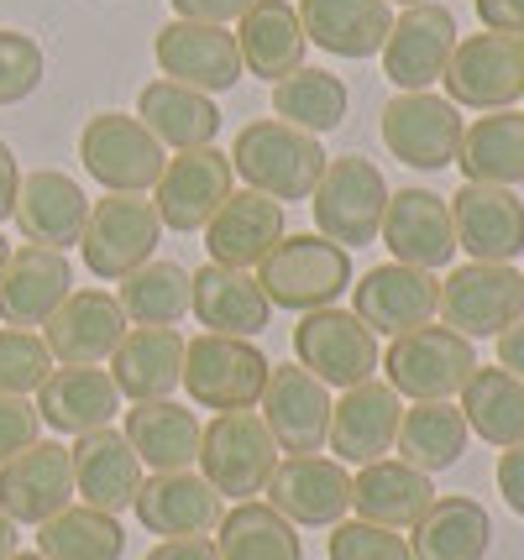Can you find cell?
<instances>
[{
  "label": "cell",
  "instance_id": "681fc988",
  "mask_svg": "<svg viewBox=\"0 0 524 560\" xmlns=\"http://www.w3.org/2000/svg\"><path fill=\"white\" fill-rule=\"evenodd\" d=\"M168 5H174L178 22H210V26H225V22H242L252 0H168Z\"/></svg>",
  "mask_w": 524,
  "mask_h": 560
},
{
  "label": "cell",
  "instance_id": "ac0fdd59",
  "mask_svg": "<svg viewBox=\"0 0 524 560\" xmlns=\"http://www.w3.org/2000/svg\"><path fill=\"white\" fill-rule=\"evenodd\" d=\"M268 509H278L294 529H330L351 513V471L336 456H289L268 482Z\"/></svg>",
  "mask_w": 524,
  "mask_h": 560
},
{
  "label": "cell",
  "instance_id": "ba28073f",
  "mask_svg": "<svg viewBox=\"0 0 524 560\" xmlns=\"http://www.w3.org/2000/svg\"><path fill=\"white\" fill-rule=\"evenodd\" d=\"M79 163L110 195H148L168 158H163V142L137 116L101 110L79 131Z\"/></svg>",
  "mask_w": 524,
  "mask_h": 560
},
{
  "label": "cell",
  "instance_id": "4dcf8cb0",
  "mask_svg": "<svg viewBox=\"0 0 524 560\" xmlns=\"http://www.w3.org/2000/svg\"><path fill=\"white\" fill-rule=\"evenodd\" d=\"M441 492L424 477L420 466L409 462H368L357 477H351V509L368 524H383V529H415L424 518V509L435 503Z\"/></svg>",
  "mask_w": 524,
  "mask_h": 560
},
{
  "label": "cell",
  "instance_id": "d6986e66",
  "mask_svg": "<svg viewBox=\"0 0 524 560\" xmlns=\"http://www.w3.org/2000/svg\"><path fill=\"white\" fill-rule=\"evenodd\" d=\"M451 205L456 246L473 262H514L524 252V199L499 184H462Z\"/></svg>",
  "mask_w": 524,
  "mask_h": 560
},
{
  "label": "cell",
  "instance_id": "e0dca14e",
  "mask_svg": "<svg viewBox=\"0 0 524 560\" xmlns=\"http://www.w3.org/2000/svg\"><path fill=\"white\" fill-rule=\"evenodd\" d=\"M435 310H441L435 272L404 268V262H383V268L362 272V283L351 289V315L373 336H409V330L430 325Z\"/></svg>",
  "mask_w": 524,
  "mask_h": 560
},
{
  "label": "cell",
  "instance_id": "7bdbcfd3",
  "mask_svg": "<svg viewBox=\"0 0 524 560\" xmlns=\"http://www.w3.org/2000/svg\"><path fill=\"white\" fill-rule=\"evenodd\" d=\"M126 535L116 524V513L69 503L63 513H53L48 524H37V556L48 560H121Z\"/></svg>",
  "mask_w": 524,
  "mask_h": 560
},
{
  "label": "cell",
  "instance_id": "bcb514c9",
  "mask_svg": "<svg viewBox=\"0 0 524 560\" xmlns=\"http://www.w3.org/2000/svg\"><path fill=\"white\" fill-rule=\"evenodd\" d=\"M330 560H415V550L399 529H383L368 518H341V524H330Z\"/></svg>",
  "mask_w": 524,
  "mask_h": 560
},
{
  "label": "cell",
  "instance_id": "816d5d0a",
  "mask_svg": "<svg viewBox=\"0 0 524 560\" xmlns=\"http://www.w3.org/2000/svg\"><path fill=\"white\" fill-rule=\"evenodd\" d=\"M499 492H503V503L524 518V445H509L499 456Z\"/></svg>",
  "mask_w": 524,
  "mask_h": 560
},
{
  "label": "cell",
  "instance_id": "6da1fadb",
  "mask_svg": "<svg viewBox=\"0 0 524 560\" xmlns=\"http://www.w3.org/2000/svg\"><path fill=\"white\" fill-rule=\"evenodd\" d=\"M325 147L289 121H252L242 126V137L231 147V168L247 178V189L268 199H310L325 173Z\"/></svg>",
  "mask_w": 524,
  "mask_h": 560
},
{
  "label": "cell",
  "instance_id": "c3c4849f",
  "mask_svg": "<svg viewBox=\"0 0 524 560\" xmlns=\"http://www.w3.org/2000/svg\"><path fill=\"white\" fill-rule=\"evenodd\" d=\"M37 435H43L37 404H26V398H5V393H0V466L11 462V456H22L26 445H37Z\"/></svg>",
  "mask_w": 524,
  "mask_h": 560
},
{
  "label": "cell",
  "instance_id": "7a4b0ae2",
  "mask_svg": "<svg viewBox=\"0 0 524 560\" xmlns=\"http://www.w3.org/2000/svg\"><path fill=\"white\" fill-rule=\"evenodd\" d=\"M257 289L268 293V304L294 310V315L325 310L351 289V252L325 242L321 231L315 236H283L257 262Z\"/></svg>",
  "mask_w": 524,
  "mask_h": 560
},
{
  "label": "cell",
  "instance_id": "91938a15",
  "mask_svg": "<svg viewBox=\"0 0 524 560\" xmlns=\"http://www.w3.org/2000/svg\"><path fill=\"white\" fill-rule=\"evenodd\" d=\"M11 560H48V556H11Z\"/></svg>",
  "mask_w": 524,
  "mask_h": 560
},
{
  "label": "cell",
  "instance_id": "8fae6325",
  "mask_svg": "<svg viewBox=\"0 0 524 560\" xmlns=\"http://www.w3.org/2000/svg\"><path fill=\"white\" fill-rule=\"evenodd\" d=\"M383 147L409 163V168L420 173H441L456 163V152H462V110L451 105L446 95H430V90H409V95H394L383 105Z\"/></svg>",
  "mask_w": 524,
  "mask_h": 560
},
{
  "label": "cell",
  "instance_id": "f5cc1de1",
  "mask_svg": "<svg viewBox=\"0 0 524 560\" xmlns=\"http://www.w3.org/2000/svg\"><path fill=\"white\" fill-rule=\"evenodd\" d=\"M148 560H221V556H216V545L205 535H195V539H163Z\"/></svg>",
  "mask_w": 524,
  "mask_h": 560
},
{
  "label": "cell",
  "instance_id": "f546056e",
  "mask_svg": "<svg viewBox=\"0 0 524 560\" xmlns=\"http://www.w3.org/2000/svg\"><path fill=\"white\" fill-rule=\"evenodd\" d=\"M110 383L131 404L174 398V388L184 383V341L174 325H137L110 351Z\"/></svg>",
  "mask_w": 524,
  "mask_h": 560
},
{
  "label": "cell",
  "instance_id": "8992f818",
  "mask_svg": "<svg viewBox=\"0 0 524 560\" xmlns=\"http://www.w3.org/2000/svg\"><path fill=\"white\" fill-rule=\"evenodd\" d=\"M273 362L242 336H216L205 330L195 341H184V393L200 409H257V398L268 388Z\"/></svg>",
  "mask_w": 524,
  "mask_h": 560
},
{
  "label": "cell",
  "instance_id": "484cf974",
  "mask_svg": "<svg viewBox=\"0 0 524 560\" xmlns=\"http://www.w3.org/2000/svg\"><path fill=\"white\" fill-rule=\"evenodd\" d=\"M278 242H283V205L257 189H231L205 225L210 262H221V268H257Z\"/></svg>",
  "mask_w": 524,
  "mask_h": 560
},
{
  "label": "cell",
  "instance_id": "603a6c76",
  "mask_svg": "<svg viewBox=\"0 0 524 560\" xmlns=\"http://www.w3.org/2000/svg\"><path fill=\"white\" fill-rule=\"evenodd\" d=\"M53 362L63 366H101L110 362V351L126 341V310L116 293L79 289L58 304V315L43 325Z\"/></svg>",
  "mask_w": 524,
  "mask_h": 560
},
{
  "label": "cell",
  "instance_id": "b9f144b4",
  "mask_svg": "<svg viewBox=\"0 0 524 560\" xmlns=\"http://www.w3.org/2000/svg\"><path fill=\"white\" fill-rule=\"evenodd\" d=\"M347 105H351L347 84L325 69H294L273 84V116L310 131V137L336 131V126L347 121Z\"/></svg>",
  "mask_w": 524,
  "mask_h": 560
},
{
  "label": "cell",
  "instance_id": "4316f807",
  "mask_svg": "<svg viewBox=\"0 0 524 560\" xmlns=\"http://www.w3.org/2000/svg\"><path fill=\"white\" fill-rule=\"evenodd\" d=\"M11 220H16V231H22L32 246L63 252V246H79V236H84L90 199H84V189H79L69 173L43 168V173H26L22 178Z\"/></svg>",
  "mask_w": 524,
  "mask_h": 560
},
{
  "label": "cell",
  "instance_id": "83f0119b",
  "mask_svg": "<svg viewBox=\"0 0 524 560\" xmlns=\"http://www.w3.org/2000/svg\"><path fill=\"white\" fill-rule=\"evenodd\" d=\"M121 415V393L101 366H53L37 388V419L58 435H90Z\"/></svg>",
  "mask_w": 524,
  "mask_h": 560
},
{
  "label": "cell",
  "instance_id": "d4e9b609",
  "mask_svg": "<svg viewBox=\"0 0 524 560\" xmlns=\"http://www.w3.org/2000/svg\"><path fill=\"white\" fill-rule=\"evenodd\" d=\"M383 246L394 252V262L404 268H446L456 257V231H451V205L430 189H399L388 195V210H383Z\"/></svg>",
  "mask_w": 524,
  "mask_h": 560
},
{
  "label": "cell",
  "instance_id": "f907efd6",
  "mask_svg": "<svg viewBox=\"0 0 524 560\" xmlns=\"http://www.w3.org/2000/svg\"><path fill=\"white\" fill-rule=\"evenodd\" d=\"M482 32H514L524 37V0H477Z\"/></svg>",
  "mask_w": 524,
  "mask_h": 560
},
{
  "label": "cell",
  "instance_id": "5b68a950",
  "mask_svg": "<svg viewBox=\"0 0 524 560\" xmlns=\"http://www.w3.org/2000/svg\"><path fill=\"white\" fill-rule=\"evenodd\" d=\"M446 100L456 110H514L524 100V37L514 32H473L451 52Z\"/></svg>",
  "mask_w": 524,
  "mask_h": 560
},
{
  "label": "cell",
  "instance_id": "7dc6e473",
  "mask_svg": "<svg viewBox=\"0 0 524 560\" xmlns=\"http://www.w3.org/2000/svg\"><path fill=\"white\" fill-rule=\"evenodd\" d=\"M43 84V48L26 32L0 26V105H16Z\"/></svg>",
  "mask_w": 524,
  "mask_h": 560
},
{
  "label": "cell",
  "instance_id": "9a60e30c",
  "mask_svg": "<svg viewBox=\"0 0 524 560\" xmlns=\"http://www.w3.org/2000/svg\"><path fill=\"white\" fill-rule=\"evenodd\" d=\"M152 58H158V69L168 73V79L200 90V95H225L247 73L242 69V48H236V32L210 26V22H178V16L158 32Z\"/></svg>",
  "mask_w": 524,
  "mask_h": 560
},
{
  "label": "cell",
  "instance_id": "ab89813d",
  "mask_svg": "<svg viewBox=\"0 0 524 560\" xmlns=\"http://www.w3.org/2000/svg\"><path fill=\"white\" fill-rule=\"evenodd\" d=\"M462 404V419H467V430L482 435L488 445H524V383L514 372H503V366H477L473 377H467V388L456 393Z\"/></svg>",
  "mask_w": 524,
  "mask_h": 560
},
{
  "label": "cell",
  "instance_id": "277c9868",
  "mask_svg": "<svg viewBox=\"0 0 524 560\" xmlns=\"http://www.w3.org/2000/svg\"><path fill=\"white\" fill-rule=\"evenodd\" d=\"M377 366H383V383L399 398L430 404V398H456L467 388V377L477 372V351L451 325H420L409 336H394Z\"/></svg>",
  "mask_w": 524,
  "mask_h": 560
},
{
  "label": "cell",
  "instance_id": "f1b7e54d",
  "mask_svg": "<svg viewBox=\"0 0 524 560\" xmlns=\"http://www.w3.org/2000/svg\"><path fill=\"white\" fill-rule=\"evenodd\" d=\"M69 456H74V498H84V509H131V498L142 488V462H137L131 440L105 424V430L79 435V445H69Z\"/></svg>",
  "mask_w": 524,
  "mask_h": 560
},
{
  "label": "cell",
  "instance_id": "6f0895ef",
  "mask_svg": "<svg viewBox=\"0 0 524 560\" xmlns=\"http://www.w3.org/2000/svg\"><path fill=\"white\" fill-rule=\"evenodd\" d=\"M5 257H11V246H5V236H0V272H5Z\"/></svg>",
  "mask_w": 524,
  "mask_h": 560
},
{
  "label": "cell",
  "instance_id": "8d00e7d4",
  "mask_svg": "<svg viewBox=\"0 0 524 560\" xmlns=\"http://www.w3.org/2000/svg\"><path fill=\"white\" fill-rule=\"evenodd\" d=\"M456 168L467 173V184H499L514 189L524 184V110H488L462 131Z\"/></svg>",
  "mask_w": 524,
  "mask_h": 560
},
{
  "label": "cell",
  "instance_id": "7402d4cb",
  "mask_svg": "<svg viewBox=\"0 0 524 560\" xmlns=\"http://www.w3.org/2000/svg\"><path fill=\"white\" fill-rule=\"evenodd\" d=\"M137 524L148 535L163 539H195V535H216L221 524V492L205 482L200 471H152L142 477V488L131 498Z\"/></svg>",
  "mask_w": 524,
  "mask_h": 560
},
{
  "label": "cell",
  "instance_id": "f6af8a7d",
  "mask_svg": "<svg viewBox=\"0 0 524 560\" xmlns=\"http://www.w3.org/2000/svg\"><path fill=\"white\" fill-rule=\"evenodd\" d=\"M48 372H53V351L37 330H16V325L0 330V393L5 398L37 393L48 383Z\"/></svg>",
  "mask_w": 524,
  "mask_h": 560
},
{
  "label": "cell",
  "instance_id": "cb8c5ba5",
  "mask_svg": "<svg viewBox=\"0 0 524 560\" xmlns=\"http://www.w3.org/2000/svg\"><path fill=\"white\" fill-rule=\"evenodd\" d=\"M74 293V268L63 252L53 246H16L5 257L0 272V319L16 325V330H37L58 315V304Z\"/></svg>",
  "mask_w": 524,
  "mask_h": 560
},
{
  "label": "cell",
  "instance_id": "e575fe53",
  "mask_svg": "<svg viewBox=\"0 0 524 560\" xmlns=\"http://www.w3.org/2000/svg\"><path fill=\"white\" fill-rule=\"evenodd\" d=\"M126 440L137 451V462L152 471H184L200 462V435L205 424L195 409H178L174 398H152V404H131L126 409Z\"/></svg>",
  "mask_w": 524,
  "mask_h": 560
},
{
  "label": "cell",
  "instance_id": "db71d44e",
  "mask_svg": "<svg viewBox=\"0 0 524 560\" xmlns=\"http://www.w3.org/2000/svg\"><path fill=\"white\" fill-rule=\"evenodd\" d=\"M493 341H499V366L503 372H514V377L524 383V319H514V325H509L503 336H493Z\"/></svg>",
  "mask_w": 524,
  "mask_h": 560
},
{
  "label": "cell",
  "instance_id": "5bb4252c",
  "mask_svg": "<svg viewBox=\"0 0 524 560\" xmlns=\"http://www.w3.org/2000/svg\"><path fill=\"white\" fill-rule=\"evenodd\" d=\"M456 16L446 5L424 0V5H409L404 16H394V32L383 43V79L409 95V90H430L441 84L451 52H456Z\"/></svg>",
  "mask_w": 524,
  "mask_h": 560
},
{
  "label": "cell",
  "instance_id": "d590c367",
  "mask_svg": "<svg viewBox=\"0 0 524 560\" xmlns=\"http://www.w3.org/2000/svg\"><path fill=\"white\" fill-rule=\"evenodd\" d=\"M137 121L148 126L163 147L189 152V147L216 142L221 110H216V95H200V90H189L178 79H152L148 90L137 95Z\"/></svg>",
  "mask_w": 524,
  "mask_h": 560
},
{
  "label": "cell",
  "instance_id": "d6a6232c",
  "mask_svg": "<svg viewBox=\"0 0 524 560\" xmlns=\"http://www.w3.org/2000/svg\"><path fill=\"white\" fill-rule=\"evenodd\" d=\"M189 310L200 315L205 330H216V336H263L268 330V319H273V304H268V293L257 289V278L247 268H221V262H210V268L195 272V299H189Z\"/></svg>",
  "mask_w": 524,
  "mask_h": 560
},
{
  "label": "cell",
  "instance_id": "1f68e13d",
  "mask_svg": "<svg viewBox=\"0 0 524 560\" xmlns=\"http://www.w3.org/2000/svg\"><path fill=\"white\" fill-rule=\"evenodd\" d=\"M304 37L336 58H373L394 32L388 0H300Z\"/></svg>",
  "mask_w": 524,
  "mask_h": 560
},
{
  "label": "cell",
  "instance_id": "44dd1931",
  "mask_svg": "<svg viewBox=\"0 0 524 560\" xmlns=\"http://www.w3.org/2000/svg\"><path fill=\"white\" fill-rule=\"evenodd\" d=\"M399 419H404V398L388 383H357L341 393V404H330V435L325 445L336 451L341 466H368L383 462L399 440Z\"/></svg>",
  "mask_w": 524,
  "mask_h": 560
},
{
  "label": "cell",
  "instance_id": "9c48e42d",
  "mask_svg": "<svg viewBox=\"0 0 524 560\" xmlns=\"http://www.w3.org/2000/svg\"><path fill=\"white\" fill-rule=\"evenodd\" d=\"M294 362H300L304 372H315L325 388L347 393L373 377L377 362H383V351H377V336L351 315V310L325 304V310H310V315L294 325Z\"/></svg>",
  "mask_w": 524,
  "mask_h": 560
},
{
  "label": "cell",
  "instance_id": "30bf717a",
  "mask_svg": "<svg viewBox=\"0 0 524 560\" xmlns=\"http://www.w3.org/2000/svg\"><path fill=\"white\" fill-rule=\"evenodd\" d=\"M158 236H163V220H158V210H152V199L110 195V199H101V205H90L79 252H84V262H90L95 278L121 283L126 272H137L142 262H152Z\"/></svg>",
  "mask_w": 524,
  "mask_h": 560
},
{
  "label": "cell",
  "instance_id": "11a10c76",
  "mask_svg": "<svg viewBox=\"0 0 524 560\" xmlns=\"http://www.w3.org/2000/svg\"><path fill=\"white\" fill-rule=\"evenodd\" d=\"M16 189H22V173H16V152L0 142V220L16 210Z\"/></svg>",
  "mask_w": 524,
  "mask_h": 560
},
{
  "label": "cell",
  "instance_id": "9f6ffc18",
  "mask_svg": "<svg viewBox=\"0 0 524 560\" xmlns=\"http://www.w3.org/2000/svg\"><path fill=\"white\" fill-rule=\"evenodd\" d=\"M11 556H16V524L0 513V560H11Z\"/></svg>",
  "mask_w": 524,
  "mask_h": 560
},
{
  "label": "cell",
  "instance_id": "7c38bea8",
  "mask_svg": "<svg viewBox=\"0 0 524 560\" xmlns=\"http://www.w3.org/2000/svg\"><path fill=\"white\" fill-rule=\"evenodd\" d=\"M435 315L467 341L503 336L514 319H524V272H514V262H467L441 283Z\"/></svg>",
  "mask_w": 524,
  "mask_h": 560
},
{
  "label": "cell",
  "instance_id": "2e32d148",
  "mask_svg": "<svg viewBox=\"0 0 524 560\" xmlns=\"http://www.w3.org/2000/svg\"><path fill=\"white\" fill-rule=\"evenodd\" d=\"M74 503V456L58 440H37L0 466V513L11 524H48Z\"/></svg>",
  "mask_w": 524,
  "mask_h": 560
},
{
  "label": "cell",
  "instance_id": "836d02e7",
  "mask_svg": "<svg viewBox=\"0 0 524 560\" xmlns=\"http://www.w3.org/2000/svg\"><path fill=\"white\" fill-rule=\"evenodd\" d=\"M236 48H242V69L257 73V79H283V73L304 69V52H310V37H304L300 5L289 0H252L247 16L236 22Z\"/></svg>",
  "mask_w": 524,
  "mask_h": 560
},
{
  "label": "cell",
  "instance_id": "ee69618b",
  "mask_svg": "<svg viewBox=\"0 0 524 560\" xmlns=\"http://www.w3.org/2000/svg\"><path fill=\"white\" fill-rule=\"evenodd\" d=\"M121 310L131 325H178L195 299V272L178 262H142L121 278Z\"/></svg>",
  "mask_w": 524,
  "mask_h": 560
},
{
  "label": "cell",
  "instance_id": "60d3db41",
  "mask_svg": "<svg viewBox=\"0 0 524 560\" xmlns=\"http://www.w3.org/2000/svg\"><path fill=\"white\" fill-rule=\"evenodd\" d=\"M216 556L221 560H300L304 545H300V529L283 518L278 509L268 503H236L231 513H221L216 524Z\"/></svg>",
  "mask_w": 524,
  "mask_h": 560
},
{
  "label": "cell",
  "instance_id": "680465c9",
  "mask_svg": "<svg viewBox=\"0 0 524 560\" xmlns=\"http://www.w3.org/2000/svg\"><path fill=\"white\" fill-rule=\"evenodd\" d=\"M388 5H404V11H409V5H424V0H388Z\"/></svg>",
  "mask_w": 524,
  "mask_h": 560
},
{
  "label": "cell",
  "instance_id": "3957f363",
  "mask_svg": "<svg viewBox=\"0 0 524 560\" xmlns=\"http://www.w3.org/2000/svg\"><path fill=\"white\" fill-rule=\"evenodd\" d=\"M278 471V440L273 430L263 424V415L252 409H231V415H216L200 435V477L221 498H236V503H252L257 492H268Z\"/></svg>",
  "mask_w": 524,
  "mask_h": 560
},
{
  "label": "cell",
  "instance_id": "f35d334b",
  "mask_svg": "<svg viewBox=\"0 0 524 560\" xmlns=\"http://www.w3.org/2000/svg\"><path fill=\"white\" fill-rule=\"evenodd\" d=\"M467 435H473V430H467L462 409H456L451 398H430V404L404 409L394 451H399V462L420 466L424 477H435V471H451V466L467 456Z\"/></svg>",
  "mask_w": 524,
  "mask_h": 560
},
{
  "label": "cell",
  "instance_id": "74e56055",
  "mask_svg": "<svg viewBox=\"0 0 524 560\" xmlns=\"http://www.w3.org/2000/svg\"><path fill=\"white\" fill-rule=\"evenodd\" d=\"M409 535L415 560H482L493 545V518L473 498H435Z\"/></svg>",
  "mask_w": 524,
  "mask_h": 560
},
{
  "label": "cell",
  "instance_id": "52a82bcc",
  "mask_svg": "<svg viewBox=\"0 0 524 560\" xmlns=\"http://www.w3.org/2000/svg\"><path fill=\"white\" fill-rule=\"evenodd\" d=\"M388 184H383V168L368 163V158H330L315 184V225H321L325 242L336 246H368L377 242L383 231V210H388Z\"/></svg>",
  "mask_w": 524,
  "mask_h": 560
},
{
  "label": "cell",
  "instance_id": "4fadbf2b",
  "mask_svg": "<svg viewBox=\"0 0 524 560\" xmlns=\"http://www.w3.org/2000/svg\"><path fill=\"white\" fill-rule=\"evenodd\" d=\"M231 152L221 147H189V152H174V163H163L158 173V184H152V210L158 220L178 231V236H189V231H205L210 215L225 205L231 195Z\"/></svg>",
  "mask_w": 524,
  "mask_h": 560
},
{
  "label": "cell",
  "instance_id": "ffe728a7",
  "mask_svg": "<svg viewBox=\"0 0 524 560\" xmlns=\"http://www.w3.org/2000/svg\"><path fill=\"white\" fill-rule=\"evenodd\" d=\"M257 404H263V424L273 430L278 451H289V456L325 451V435H330V388L315 372H304L300 362L273 366Z\"/></svg>",
  "mask_w": 524,
  "mask_h": 560
}]
</instances>
